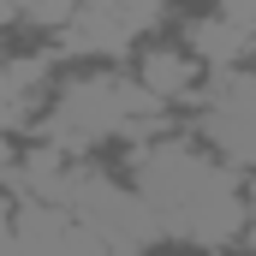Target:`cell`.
<instances>
[{
  "label": "cell",
  "instance_id": "obj_1",
  "mask_svg": "<svg viewBox=\"0 0 256 256\" xmlns=\"http://www.w3.org/2000/svg\"><path fill=\"white\" fill-rule=\"evenodd\" d=\"M137 196L161 214L167 238L185 244H232L244 232V196L232 185V167L208 161L191 143H155L137 155Z\"/></svg>",
  "mask_w": 256,
  "mask_h": 256
},
{
  "label": "cell",
  "instance_id": "obj_2",
  "mask_svg": "<svg viewBox=\"0 0 256 256\" xmlns=\"http://www.w3.org/2000/svg\"><path fill=\"white\" fill-rule=\"evenodd\" d=\"M202 137L220 167H256V78L250 72H214L202 90Z\"/></svg>",
  "mask_w": 256,
  "mask_h": 256
},
{
  "label": "cell",
  "instance_id": "obj_3",
  "mask_svg": "<svg viewBox=\"0 0 256 256\" xmlns=\"http://www.w3.org/2000/svg\"><path fill=\"white\" fill-rule=\"evenodd\" d=\"M131 36H137V24L126 18L120 0H78L72 24L60 30V48L78 60H114L131 48Z\"/></svg>",
  "mask_w": 256,
  "mask_h": 256
},
{
  "label": "cell",
  "instance_id": "obj_4",
  "mask_svg": "<svg viewBox=\"0 0 256 256\" xmlns=\"http://www.w3.org/2000/svg\"><path fill=\"white\" fill-rule=\"evenodd\" d=\"M250 48H256V36H250V30H238L232 18H220V12L202 18V24H191V54H196V60H208L214 72H232Z\"/></svg>",
  "mask_w": 256,
  "mask_h": 256
},
{
  "label": "cell",
  "instance_id": "obj_5",
  "mask_svg": "<svg viewBox=\"0 0 256 256\" xmlns=\"http://www.w3.org/2000/svg\"><path fill=\"white\" fill-rule=\"evenodd\" d=\"M196 72H202V66H196L191 54H179V48H155V54H143L137 84H143L155 102H173V96H191V90H196Z\"/></svg>",
  "mask_w": 256,
  "mask_h": 256
},
{
  "label": "cell",
  "instance_id": "obj_6",
  "mask_svg": "<svg viewBox=\"0 0 256 256\" xmlns=\"http://www.w3.org/2000/svg\"><path fill=\"white\" fill-rule=\"evenodd\" d=\"M220 18H232L238 30H250V36H256V0H220Z\"/></svg>",
  "mask_w": 256,
  "mask_h": 256
},
{
  "label": "cell",
  "instance_id": "obj_7",
  "mask_svg": "<svg viewBox=\"0 0 256 256\" xmlns=\"http://www.w3.org/2000/svg\"><path fill=\"white\" fill-rule=\"evenodd\" d=\"M120 6H126V18H131V24L143 30V24H155V18H161V6H167V0H120Z\"/></svg>",
  "mask_w": 256,
  "mask_h": 256
},
{
  "label": "cell",
  "instance_id": "obj_8",
  "mask_svg": "<svg viewBox=\"0 0 256 256\" xmlns=\"http://www.w3.org/2000/svg\"><path fill=\"white\" fill-rule=\"evenodd\" d=\"M0 256H30V250H24V244H18V238H12V226L0 232Z\"/></svg>",
  "mask_w": 256,
  "mask_h": 256
},
{
  "label": "cell",
  "instance_id": "obj_9",
  "mask_svg": "<svg viewBox=\"0 0 256 256\" xmlns=\"http://www.w3.org/2000/svg\"><path fill=\"white\" fill-rule=\"evenodd\" d=\"M244 226L256 232V179H250V191H244Z\"/></svg>",
  "mask_w": 256,
  "mask_h": 256
},
{
  "label": "cell",
  "instance_id": "obj_10",
  "mask_svg": "<svg viewBox=\"0 0 256 256\" xmlns=\"http://www.w3.org/2000/svg\"><path fill=\"white\" fill-rule=\"evenodd\" d=\"M6 226H12V202L0 196V232H6Z\"/></svg>",
  "mask_w": 256,
  "mask_h": 256
}]
</instances>
